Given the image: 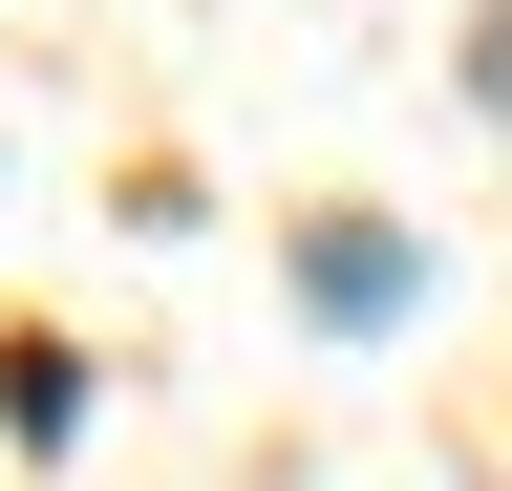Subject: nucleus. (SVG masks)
Here are the masks:
<instances>
[{"mask_svg":"<svg viewBox=\"0 0 512 491\" xmlns=\"http://www.w3.org/2000/svg\"><path fill=\"white\" fill-rule=\"evenodd\" d=\"M406 299H427V235H384V214H320V235H299V321H320V342H384Z\"/></svg>","mask_w":512,"mask_h":491,"instance_id":"obj_1","label":"nucleus"},{"mask_svg":"<svg viewBox=\"0 0 512 491\" xmlns=\"http://www.w3.org/2000/svg\"><path fill=\"white\" fill-rule=\"evenodd\" d=\"M470 107H491V129H512V0H491V22H470Z\"/></svg>","mask_w":512,"mask_h":491,"instance_id":"obj_2","label":"nucleus"}]
</instances>
